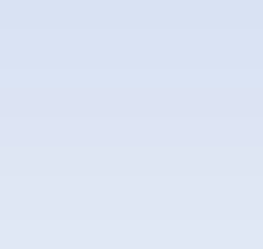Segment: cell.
<instances>
[]
</instances>
